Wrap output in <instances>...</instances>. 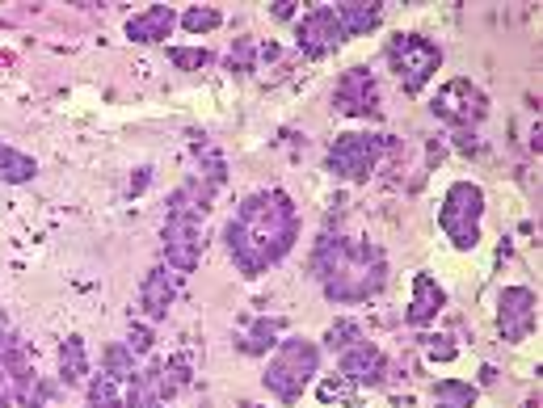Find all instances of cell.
Wrapping results in <instances>:
<instances>
[{"mask_svg":"<svg viewBox=\"0 0 543 408\" xmlns=\"http://www.w3.org/2000/svg\"><path fill=\"white\" fill-rule=\"evenodd\" d=\"M295 236H299L295 202L283 190H257L240 202L236 219L228 223V253L240 274L257 278L291 253Z\"/></svg>","mask_w":543,"mask_h":408,"instance_id":"6da1fadb","label":"cell"},{"mask_svg":"<svg viewBox=\"0 0 543 408\" xmlns=\"http://www.w3.org/2000/svg\"><path fill=\"white\" fill-rule=\"evenodd\" d=\"M312 274L333 303H367L384 291L388 265L375 244L325 236L312 253Z\"/></svg>","mask_w":543,"mask_h":408,"instance_id":"7a4b0ae2","label":"cell"},{"mask_svg":"<svg viewBox=\"0 0 543 408\" xmlns=\"http://www.w3.org/2000/svg\"><path fill=\"white\" fill-rule=\"evenodd\" d=\"M316 371H320V350L316 345L304 341V337H287V341L274 345L261 383H266L283 404H295L299 396H304V387L316 379Z\"/></svg>","mask_w":543,"mask_h":408,"instance_id":"3957f363","label":"cell"},{"mask_svg":"<svg viewBox=\"0 0 543 408\" xmlns=\"http://www.w3.org/2000/svg\"><path fill=\"white\" fill-rule=\"evenodd\" d=\"M480 215H485V194L472 181H455L442 198V211H438V228L447 232V240L455 249H476L480 240Z\"/></svg>","mask_w":543,"mask_h":408,"instance_id":"277c9868","label":"cell"},{"mask_svg":"<svg viewBox=\"0 0 543 408\" xmlns=\"http://www.w3.org/2000/svg\"><path fill=\"white\" fill-rule=\"evenodd\" d=\"M388 64L396 68L405 93H421L426 89V80L442 64V51L421 34H396V38H388Z\"/></svg>","mask_w":543,"mask_h":408,"instance_id":"5b68a950","label":"cell"},{"mask_svg":"<svg viewBox=\"0 0 543 408\" xmlns=\"http://www.w3.org/2000/svg\"><path fill=\"white\" fill-rule=\"evenodd\" d=\"M434 114H438L442 122H451L455 131H472L476 122L489 114V97L480 93L468 76H455V80H447V85L438 89Z\"/></svg>","mask_w":543,"mask_h":408,"instance_id":"8992f818","label":"cell"},{"mask_svg":"<svg viewBox=\"0 0 543 408\" xmlns=\"http://www.w3.org/2000/svg\"><path fill=\"white\" fill-rule=\"evenodd\" d=\"M379 152H384V135H362V131L337 135V144L329 148V169L341 181H367L375 173Z\"/></svg>","mask_w":543,"mask_h":408,"instance_id":"52a82bcc","label":"cell"},{"mask_svg":"<svg viewBox=\"0 0 543 408\" xmlns=\"http://www.w3.org/2000/svg\"><path fill=\"white\" fill-rule=\"evenodd\" d=\"M295 38H299V51H304L308 59H325V55H333L341 43H346V34H341V26H337L333 5H320V9L299 17Z\"/></svg>","mask_w":543,"mask_h":408,"instance_id":"ba28073f","label":"cell"},{"mask_svg":"<svg viewBox=\"0 0 543 408\" xmlns=\"http://www.w3.org/2000/svg\"><path fill=\"white\" fill-rule=\"evenodd\" d=\"M497 329L506 341H527L535 333V291L506 287L497 299Z\"/></svg>","mask_w":543,"mask_h":408,"instance_id":"9c48e42d","label":"cell"},{"mask_svg":"<svg viewBox=\"0 0 543 408\" xmlns=\"http://www.w3.org/2000/svg\"><path fill=\"white\" fill-rule=\"evenodd\" d=\"M333 106H337L341 114L375 118V114H379V89H375V76H371L367 68H350L346 76H341V80H337Z\"/></svg>","mask_w":543,"mask_h":408,"instance_id":"30bf717a","label":"cell"},{"mask_svg":"<svg viewBox=\"0 0 543 408\" xmlns=\"http://www.w3.org/2000/svg\"><path fill=\"white\" fill-rule=\"evenodd\" d=\"M337 366H341V379H350V383H384L388 358L371 341H354L350 350H341Z\"/></svg>","mask_w":543,"mask_h":408,"instance_id":"8fae6325","label":"cell"},{"mask_svg":"<svg viewBox=\"0 0 543 408\" xmlns=\"http://www.w3.org/2000/svg\"><path fill=\"white\" fill-rule=\"evenodd\" d=\"M177 287H181V274L169 270V265H156V270H148L144 287H139V303H144L148 320H165L173 299H177Z\"/></svg>","mask_w":543,"mask_h":408,"instance_id":"7c38bea8","label":"cell"},{"mask_svg":"<svg viewBox=\"0 0 543 408\" xmlns=\"http://www.w3.org/2000/svg\"><path fill=\"white\" fill-rule=\"evenodd\" d=\"M442 303H447V295H442L438 282H434L430 274H417V278H413V303H409L405 320L413 324V329H426V324L442 312Z\"/></svg>","mask_w":543,"mask_h":408,"instance_id":"4fadbf2b","label":"cell"},{"mask_svg":"<svg viewBox=\"0 0 543 408\" xmlns=\"http://www.w3.org/2000/svg\"><path fill=\"white\" fill-rule=\"evenodd\" d=\"M173 26H177V13L169 5H148L144 13H135L127 22V34L135 43H160V38H169Z\"/></svg>","mask_w":543,"mask_h":408,"instance_id":"5bb4252c","label":"cell"},{"mask_svg":"<svg viewBox=\"0 0 543 408\" xmlns=\"http://www.w3.org/2000/svg\"><path fill=\"white\" fill-rule=\"evenodd\" d=\"M333 13H337V26L346 38L367 34V30L379 26V5H362V0H354V5H333Z\"/></svg>","mask_w":543,"mask_h":408,"instance_id":"9a60e30c","label":"cell"},{"mask_svg":"<svg viewBox=\"0 0 543 408\" xmlns=\"http://www.w3.org/2000/svg\"><path fill=\"white\" fill-rule=\"evenodd\" d=\"M89 375V354H85V341L80 337H68L64 345H59V379H64L68 387L85 383Z\"/></svg>","mask_w":543,"mask_h":408,"instance_id":"2e32d148","label":"cell"},{"mask_svg":"<svg viewBox=\"0 0 543 408\" xmlns=\"http://www.w3.org/2000/svg\"><path fill=\"white\" fill-rule=\"evenodd\" d=\"M283 329H287V324L278 320V316H261L253 329L240 337V350H245V354H270L274 345H278V333H283Z\"/></svg>","mask_w":543,"mask_h":408,"instance_id":"e0dca14e","label":"cell"},{"mask_svg":"<svg viewBox=\"0 0 543 408\" xmlns=\"http://www.w3.org/2000/svg\"><path fill=\"white\" fill-rule=\"evenodd\" d=\"M89 408H127V383L110 371H102L89 387Z\"/></svg>","mask_w":543,"mask_h":408,"instance_id":"ac0fdd59","label":"cell"},{"mask_svg":"<svg viewBox=\"0 0 543 408\" xmlns=\"http://www.w3.org/2000/svg\"><path fill=\"white\" fill-rule=\"evenodd\" d=\"M34 173H38V165L26 152L0 144V181H5V186H22V181H30Z\"/></svg>","mask_w":543,"mask_h":408,"instance_id":"d6986e66","label":"cell"},{"mask_svg":"<svg viewBox=\"0 0 543 408\" xmlns=\"http://www.w3.org/2000/svg\"><path fill=\"white\" fill-rule=\"evenodd\" d=\"M434 400H438V408H472L476 404V387L459 383V379H442L434 387Z\"/></svg>","mask_w":543,"mask_h":408,"instance_id":"ffe728a7","label":"cell"},{"mask_svg":"<svg viewBox=\"0 0 543 408\" xmlns=\"http://www.w3.org/2000/svg\"><path fill=\"white\" fill-rule=\"evenodd\" d=\"M106 371L118 375L123 383H131V379L139 375V371H135V354L127 350V345H110V350H106Z\"/></svg>","mask_w":543,"mask_h":408,"instance_id":"44dd1931","label":"cell"},{"mask_svg":"<svg viewBox=\"0 0 543 408\" xmlns=\"http://www.w3.org/2000/svg\"><path fill=\"white\" fill-rule=\"evenodd\" d=\"M354 341H362V329H358L354 320H337L333 329L325 333V345H329V350H337V354H341V350H350Z\"/></svg>","mask_w":543,"mask_h":408,"instance_id":"7402d4cb","label":"cell"},{"mask_svg":"<svg viewBox=\"0 0 543 408\" xmlns=\"http://www.w3.org/2000/svg\"><path fill=\"white\" fill-rule=\"evenodd\" d=\"M181 26H186L190 34H207V30H215L219 26V9H190V13H181Z\"/></svg>","mask_w":543,"mask_h":408,"instance_id":"603a6c76","label":"cell"},{"mask_svg":"<svg viewBox=\"0 0 543 408\" xmlns=\"http://www.w3.org/2000/svg\"><path fill=\"white\" fill-rule=\"evenodd\" d=\"M320 400H329V404H333V400L350 404V400H354V383L341 379V375H337V379H325V383H320Z\"/></svg>","mask_w":543,"mask_h":408,"instance_id":"cb8c5ba5","label":"cell"},{"mask_svg":"<svg viewBox=\"0 0 543 408\" xmlns=\"http://www.w3.org/2000/svg\"><path fill=\"white\" fill-rule=\"evenodd\" d=\"M169 59L177 68H203V64H211V55L207 51H181V47H173L169 51Z\"/></svg>","mask_w":543,"mask_h":408,"instance_id":"d4e9b609","label":"cell"},{"mask_svg":"<svg viewBox=\"0 0 543 408\" xmlns=\"http://www.w3.org/2000/svg\"><path fill=\"white\" fill-rule=\"evenodd\" d=\"M127 350H131V354H148V350H152V333L144 329V324H131V333H127Z\"/></svg>","mask_w":543,"mask_h":408,"instance_id":"484cf974","label":"cell"},{"mask_svg":"<svg viewBox=\"0 0 543 408\" xmlns=\"http://www.w3.org/2000/svg\"><path fill=\"white\" fill-rule=\"evenodd\" d=\"M232 68L236 72H253V43H249V38H240V43L232 47Z\"/></svg>","mask_w":543,"mask_h":408,"instance_id":"4316f807","label":"cell"},{"mask_svg":"<svg viewBox=\"0 0 543 408\" xmlns=\"http://www.w3.org/2000/svg\"><path fill=\"white\" fill-rule=\"evenodd\" d=\"M426 354L434 358V362H451L455 358V345H447L442 337H430V345H426Z\"/></svg>","mask_w":543,"mask_h":408,"instance_id":"83f0119b","label":"cell"},{"mask_svg":"<svg viewBox=\"0 0 543 408\" xmlns=\"http://www.w3.org/2000/svg\"><path fill=\"white\" fill-rule=\"evenodd\" d=\"M9 404H13V379L5 366H0V408H9Z\"/></svg>","mask_w":543,"mask_h":408,"instance_id":"f1b7e54d","label":"cell"},{"mask_svg":"<svg viewBox=\"0 0 543 408\" xmlns=\"http://www.w3.org/2000/svg\"><path fill=\"white\" fill-rule=\"evenodd\" d=\"M17 350V341L13 337H5V333H0V366H5V358Z\"/></svg>","mask_w":543,"mask_h":408,"instance_id":"f546056e","label":"cell"},{"mask_svg":"<svg viewBox=\"0 0 543 408\" xmlns=\"http://www.w3.org/2000/svg\"><path fill=\"white\" fill-rule=\"evenodd\" d=\"M274 17H295V9H291V0H278V5H274Z\"/></svg>","mask_w":543,"mask_h":408,"instance_id":"4dcf8cb0","label":"cell"},{"mask_svg":"<svg viewBox=\"0 0 543 408\" xmlns=\"http://www.w3.org/2000/svg\"><path fill=\"white\" fill-rule=\"evenodd\" d=\"M522 408H539V400H527V404H522Z\"/></svg>","mask_w":543,"mask_h":408,"instance_id":"1f68e13d","label":"cell"}]
</instances>
